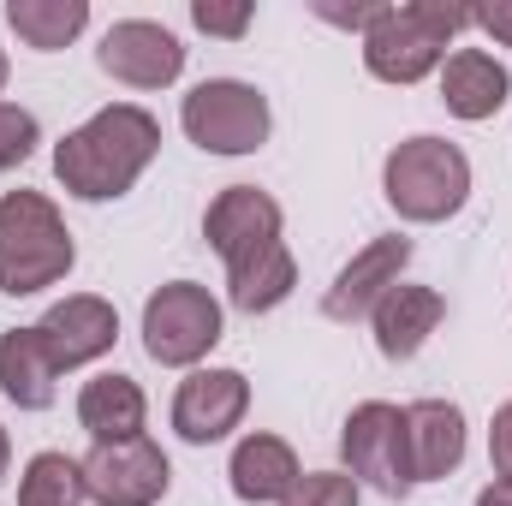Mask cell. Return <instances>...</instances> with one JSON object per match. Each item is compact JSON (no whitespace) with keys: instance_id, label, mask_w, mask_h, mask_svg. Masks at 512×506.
<instances>
[{"instance_id":"obj_28","label":"cell","mask_w":512,"mask_h":506,"mask_svg":"<svg viewBox=\"0 0 512 506\" xmlns=\"http://www.w3.org/2000/svg\"><path fill=\"white\" fill-rule=\"evenodd\" d=\"M471 24L483 36H495L501 48H512V0H495V6H471Z\"/></svg>"},{"instance_id":"obj_15","label":"cell","mask_w":512,"mask_h":506,"mask_svg":"<svg viewBox=\"0 0 512 506\" xmlns=\"http://www.w3.org/2000/svg\"><path fill=\"white\" fill-rule=\"evenodd\" d=\"M441 316H447V298H441L435 286H411V280L387 286V298L370 310L376 352H382L387 364H405V358H417V352L429 346V334L441 328Z\"/></svg>"},{"instance_id":"obj_22","label":"cell","mask_w":512,"mask_h":506,"mask_svg":"<svg viewBox=\"0 0 512 506\" xmlns=\"http://www.w3.org/2000/svg\"><path fill=\"white\" fill-rule=\"evenodd\" d=\"M84 459H66V453H36L18 477V506H84Z\"/></svg>"},{"instance_id":"obj_17","label":"cell","mask_w":512,"mask_h":506,"mask_svg":"<svg viewBox=\"0 0 512 506\" xmlns=\"http://www.w3.org/2000/svg\"><path fill=\"white\" fill-rule=\"evenodd\" d=\"M227 477H233V495L251 506H280L292 489H298V453L280 441V435H268V429H251L239 447H233V465H227Z\"/></svg>"},{"instance_id":"obj_14","label":"cell","mask_w":512,"mask_h":506,"mask_svg":"<svg viewBox=\"0 0 512 506\" xmlns=\"http://www.w3.org/2000/svg\"><path fill=\"white\" fill-rule=\"evenodd\" d=\"M465 411L453 399H417L405 405V447H411V483H441L465 465Z\"/></svg>"},{"instance_id":"obj_12","label":"cell","mask_w":512,"mask_h":506,"mask_svg":"<svg viewBox=\"0 0 512 506\" xmlns=\"http://www.w3.org/2000/svg\"><path fill=\"white\" fill-rule=\"evenodd\" d=\"M405 262H411V239H399V233L370 239L364 251L334 274V286L322 292V316H328V322H364V316L387 298V286H399Z\"/></svg>"},{"instance_id":"obj_1","label":"cell","mask_w":512,"mask_h":506,"mask_svg":"<svg viewBox=\"0 0 512 506\" xmlns=\"http://www.w3.org/2000/svg\"><path fill=\"white\" fill-rule=\"evenodd\" d=\"M155 155H161L155 114L137 102H114V108H96L78 131H66L54 143V179L78 203H108V197H126L149 173Z\"/></svg>"},{"instance_id":"obj_20","label":"cell","mask_w":512,"mask_h":506,"mask_svg":"<svg viewBox=\"0 0 512 506\" xmlns=\"http://www.w3.org/2000/svg\"><path fill=\"white\" fill-rule=\"evenodd\" d=\"M292 286H298V262L286 251V239H274V245H262V251L227 262V298H233V310H245V316L280 310V304L292 298Z\"/></svg>"},{"instance_id":"obj_23","label":"cell","mask_w":512,"mask_h":506,"mask_svg":"<svg viewBox=\"0 0 512 506\" xmlns=\"http://www.w3.org/2000/svg\"><path fill=\"white\" fill-rule=\"evenodd\" d=\"M36 143H42L36 114H30V108H18V102H0V173L24 167V161L36 155Z\"/></svg>"},{"instance_id":"obj_2","label":"cell","mask_w":512,"mask_h":506,"mask_svg":"<svg viewBox=\"0 0 512 506\" xmlns=\"http://www.w3.org/2000/svg\"><path fill=\"white\" fill-rule=\"evenodd\" d=\"M471 30V6H447V0H387L382 18L364 30V66L382 84H423L429 72L447 66L453 36Z\"/></svg>"},{"instance_id":"obj_8","label":"cell","mask_w":512,"mask_h":506,"mask_svg":"<svg viewBox=\"0 0 512 506\" xmlns=\"http://www.w3.org/2000/svg\"><path fill=\"white\" fill-rule=\"evenodd\" d=\"M84 489L96 506H155L173 489V465L149 435L131 441H96L84 459Z\"/></svg>"},{"instance_id":"obj_13","label":"cell","mask_w":512,"mask_h":506,"mask_svg":"<svg viewBox=\"0 0 512 506\" xmlns=\"http://www.w3.org/2000/svg\"><path fill=\"white\" fill-rule=\"evenodd\" d=\"M280 227H286L280 203L268 191H256V185H227L209 203V215H203V239H209V251L221 256V262H239V256L274 245Z\"/></svg>"},{"instance_id":"obj_30","label":"cell","mask_w":512,"mask_h":506,"mask_svg":"<svg viewBox=\"0 0 512 506\" xmlns=\"http://www.w3.org/2000/svg\"><path fill=\"white\" fill-rule=\"evenodd\" d=\"M6 465H12V441H6V429H0V483H6Z\"/></svg>"},{"instance_id":"obj_9","label":"cell","mask_w":512,"mask_h":506,"mask_svg":"<svg viewBox=\"0 0 512 506\" xmlns=\"http://www.w3.org/2000/svg\"><path fill=\"white\" fill-rule=\"evenodd\" d=\"M96 60L126 90H167L185 72V42L155 18H120V24H108Z\"/></svg>"},{"instance_id":"obj_19","label":"cell","mask_w":512,"mask_h":506,"mask_svg":"<svg viewBox=\"0 0 512 506\" xmlns=\"http://www.w3.org/2000/svg\"><path fill=\"white\" fill-rule=\"evenodd\" d=\"M0 393L18 405V411H48L54 393H60V370L42 346L36 328H6L0 334Z\"/></svg>"},{"instance_id":"obj_18","label":"cell","mask_w":512,"mask_h":506,"mask_svg":"<svg viewBox=\"0 0 512 506\" xmlns=\"http://www.w3.org/2000/svg\"><path fill=\"white\" fill-rule=\"evenodd\" d=\"M78 423H84L90 441H131L149 423V399L131 376L102 370V376H90L78 387Z\"/></svg>"},{"instance_id":"obj_25","label":"cell","mask_w":512,"mask_h":506,"mask_svg":"<svg viewBox=\"0 0 512 506\" xmlns=\"http://www.w3.org/2000/svg\"><path fill=\"white\" fill-rule=\"evenodd\" d=\"M251 0H191V24L203 30V36H227V42H239L245 30H251Z\"/></svg>"},{"instance_id":"obj_16","label":"cell","mask_w":512,"mask_h":506,"mask_svg":"<svg viewBox=\"0 0 512 506\" xmlns=\"http://www.w3.org/2000/svg\"><path fill=\"white\" fill-rule=\"evenodd\" d=\"M512 96V72L489 48H453L441 66V102L453 120H495Z\"/></svg>"},{"instance_id":"obj_3","label":"cell","mask_w":512,"mask_h":506,"mask_svg":"<svg viewBox=\"0 0 512 506\" xmlns=\"http://www.w3.org/2000/svg\"><path fill=\"white\" fill-rule=\"evenodd\" d=\"M78 245L66 233V215L42 191H6L0 197V292L30 298L72 274Z\"/></svg>"},{"instance_id":"obj_27","label":"cell","mask_w":512,"mask_h":506,"mask_svg":"<svg viewBox=\"0 0 512 506\" xmlns=\"http://www.w3.org/2000/svg\"><path fill=\"white\" fill-rule=\"evenodd\" d=\"M489 459H495V477L512 483V399L495 411V423H489Z\"/></svg>"},{"instance_id":"obj_6","label":"cell","mask_w":512,"mask_h":506,"mask_svg":"<svg viewBox=\"0 0 512 506\" xmlns=\"http://www.w3.org/2000/svg\"><path fill=\"white\" fill-rule=\"evenodd\" d=\"M179 126L209 155H256L268 143L274 114H268V96L245 78H203L179 102Z\"/></svg>"},{"instance_id":"obj_26","label":"cell","mask_w":512,"mask_h":506,"mask_svg":"<svg viewBox=\"0 0 512 506\" xmlns=\"http://www.w3.org/2000/svg\"><path fill=\"white\" fill-rule=\"evenodd\" d=\"M382 6L387 0H364V6H334V0H316V18H328V24H340V30H370L376 18H382Z\"/></svg>"},{"instance_id":"obj_11","label":"cell","mask_w":512,"mask_h":506,"mask_svg":"<svg viewBox=\"0 0 512 506\" xmlns=\"http://www.w3.org/2000/svg\"><path fill=\"white\" fill-rule=\"evenodd\" d=\"M245 411H251V381L239 370H191L173 393V429L191 447L227 441L245 423Z\"/></svg>"},{"instance_id":"obj_4","label":"cell","mask_w":512,"mask_h":506,"mask_svg":"<svg viewBox=\"0 0 512 506\" xmlns=\"http://www.w3.org/2000/svg\"><path fill=\"white\" fill-rule=\"evenodd\" d=\"M382 191L393 203L399 221L411 227H435V221H453L471 197V155L447 137H405L393 143L382 167Z\"/></svg>"},{"instance_id":"obj_5","label":"cell","mask_w":512,"mask_h":506,"mask_svg":"<svg viewBox=\"0 0 512 506\" xmlns=\"http://www.w3.org/2000/svg\"><path fill=\"white\" fill-rule=\"evenodd\" d=\"M221 346V304L197 280H167L143 304V352L161 370H197Z\"/></svg>"},{"instance_id":"obj_24","label":"cell","mask_w":512,"mask_h":506,"mask_svg":"<svg viewBox=\"0 0 512 506\" xmlns=\"http://www.w3.org/2000/svg\"><path fill=\"white\" fill-rule=\"evenodd\" d=\"M280 506H358V483L346 471H304Z\"/></svg>"},{"instance_id":"obj_10","label":"cell","mask_w":512,"mask_h":506,"mask_svg":"<svg viewBox=\"0 0 512 506\" xmlns=\"http://www.w3.org/2000/svg\"><path fill=\"white\" fill-rule=\"evenodd\" d=\"M36 334H42L54 370L66 376V370H84V364H96V358L114 352V340H120V310H114L108 298H96V292H72V298L48 304V316L36 322Z\"/></svg>"},{"instance_id":"obj_31","label":"cell","mask_w":512,"mask_h":506,"mask_svg":"<svg viewBox=\"0 0 512 506\" xmlns=\"http://www.w3.org/2000/svg\"><path fill=\"white\" fill-rule=\"evenodd\" d=\"M6 78H12V60H6V48H0V90H6Z\"/></svg>"},{"instance_id":"obj_21","label":"cell","mask_w":512,"mask_h":506,"mask_svg":"<svg viewBox=\"0 0 512 506\" xmlns=\"http://www.w3.org/2000/svg\"><path fill=\"white\" fill-rule=\"evenodd\" d=\"M6 24L18 30L24 48L54 54V48H66V42L84 36V24H90V0H6Z\"/></svg>"},{"instance_id":"obj_7","label":"cell","mask_w":512,"mask_h":506,"mask_svg":"<svg viewBox=\"0 0 512 506\" xmlns=\"http://www.w3.org/2000/svg\"><path fill=\"white\" fill-rule=\"evenodd\" d=\"M340 459L352 483H370L387 501H405L411 483V447H405V411L387 399H364L352 405L346 429H340Z\"/></svg>"},{"instance_id":"obj_29","label":"cell","mask_w":512,"mask_h":506,"mask_svg":"<svg viewBox=\"0 0 512 506\" xmlns=\"http://www.w3.org/2000/svg\"><path fill=\"white\" fill-rule=\"evenodd\" d=\"M477 506H512V483H507V477H495V483L477 495Z\"/></svg>"}]
</instances>
